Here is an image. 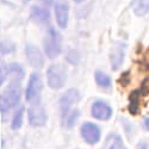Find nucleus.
<instances>
[{
	"label": "nucleus",
	"instance_id": "obj_17",
	"mask_svg": "<svg viewBox=\"0 0 149 149\" xmlns=\"http://www.w3.org/2000/svg\"><path fill=\"white\" fill-rule=\"evenodd\" d=\"M94 78H95V82L99 87H102V88H110L111 87V78L106 73L97 70L94 74Z\"/></svg>",
	"mask_w": 149,
	"mask_h": 149
},
{
	"label": "nucleus",
	"instance_id": "obj_23",
	"mask_svg": "<svg viewBox=\"0 0 149 149\" xmlns=\"http://www.w3.org/2000/svg\"><path fill=\"white\" fill-rule=\"evenodd\" d=\"M143 124H144V128H146L147 130H149V118H144Z\"/></svg>",
	"mask_w": 149,
	"mask_h": 149
},
{
	"label": "nucleus",
	"instance_id": "obj_20",
	"mask_svg": "<svg viewBox=\"0 0 149 149\" xmlns=\"http://www.w3.org/2000/svg\"><path fill=\"white\" fill-rule=\"evenodd\" d=\"M6 77H7V66L0 60V86L5 82Z\"/></svg>",
	"mask_w": 149,
	"mask_h": 149
},
{
	"label": "nucleus",
	"instance_id": "obj_1",
	"mask_svg": "<svg viewBox=\"0 0 149 149\" xmlns=\"http://www.w3.org/2000/svg\"><path fill=\"white\" fill-rule=\"evenodd\" d=\"M80 100V92L77 88L67 90L60 98V110L62 125L67 129L74 127L78 117L80 116L77 104Z\"/></svg>",
	"mask_w": 149,
	"mask_h": 149
},
{
	"label": "nucleus",
	"instance_id": "obj_21",
	"mask_svg": "<svg viewBox=\"0 0 149 149\" xmlns=\"http://www.w3.org/2000/svg\"><path fill=\"white\" fill-rule=\"evenodd\" d=\"M127 77H128V72H125L123 74V75L120 77V79H119V84H123V85H127L130 80L129 79H127Z\"/></svg>",
	"mask_w": 149,
	"mask_h": 149
},
{
	"label": "nucleus",
	"instance_id": "obj_5",
	"mask_svg": "<svg viewBox=\"0 0 149 149\" xmlns=\"http://www.w3.org/2000/svg\"><path fill=\"white\" fill-rule=\"evenodd\" d=\"M43 88V81L38 73H32L30 75L26 90H25V99L30 104L41 103V92Z\"/></svg>",
	"mask_w": 149,
	"mask_h": 149
},
{
	"label": "nucleus",
	"instance_id": "obj_9",
	"mask_svg": "<svg viewBox=\"0 0 149 149\" xmlns=\"http://www.w3.org/2000/svg\"><path fill=\"white\" fill-rule=\"evenodd\" d=\"M91 113L95 119H100V120H107L112 117V107H111L107 103L105 102H94L92 104L91 109Z\"/></svg>",
	"mask_w": 149,
	"mask_h": 149
},
{
	"label": "nucleus",
	"instance_id": "obj_16",
	"mask_svg": "<svg viewBox=\"0 0 149 149\" xmlns=\"http://www.w3.org/2000/svg\"><path fill=\"white\" fill-rule=\"evenodd\" d=\"M140 95L141 91H134L129 95V111L131 115H137L140 110Z\"/></svg>",
	"mask_w": 149,
	"mask_h": 149
},
{
	"label": "nucleus",
	"instance_id": "obj_24",
	"mask_svg": "<svg viewBox=\"0 0 149 149\" xmlns=\"http://www.w3.org/2000/svg\"><path fill=\"white\" fill-rule=\"evenodd\" d=\"M139 149H148V146H147V143H144V142L140 143V144H139Z\"/></svg>",
	"mask_w": 149,
	"mask_h": 149
},
{
	"label": "nucleus",
	"instance_id": "obj_10",
	"mask_svg": "<svg viewBox=\"0 0 149 149\" xmlns=\"http://www.w3.org/2000/svg\"><path fill=\"white\" fill-rule=\"evenodd\" d=\"M55 18L61 29H66L69 18V5L66 1H58L55 4Z\"/></svg>",
	"mask_w": 149,
	"mask_h": 149
},
{
	"label": "nucleus",
	"instance_id": "obj_8",
	"mask_svg": "<svg viewBox=\"0 0 149 149\" xmlns=\"http://www.w3.org/2000/svg\"><path fill=\"white\" fill-rule=\"evenodd\" d=\"M25 54H26L28 62L30 63L31 67H33L36 69H40V68L43 67V65H44V56H43L42 52L36 45L28 44L26 48H25Z\"/></svg>",
	"mask_w": 149,
	"mask_h": 149
},
{
	"label": "nucleus",
	"instance_id": "obj_26",
	"mask_svg": "<svg viewBox=\"0 0 149 149\" xmlns=\"http://www.w3.org/2000/svg\"><path fill=\"white\" fill-rule=\"evenodd\" d=\"M147 69H149V61H148V65H147Z\"/></svg>",
	"mask_w": 149,
	"mask_h": 149
},
{
	"label": "nucleus",
	"instance_id": "obj_6",
	"mask_svg": "<svg viewBox=\"0 0 149 149\" xmlns=\"http://www.w3.org/2000/svg\"><path fill=\"white\" fill-rule=\"evenodd\" d=\"M28 118H29V124L33 128H40L45 125L48 116L44 106L41 103L31 104V106L28 110Z\"/></svg>",
	"mask_w": 149,
	"mask_h": 149
},
{
	"label": "nucleus",
	"instance_id": "obj_11",
	"mask_svg": "<svg viewBox=\"0 0 149 149\" xmlns=\"http://www.w3.org/2000/svg\"><path fill=\"white\" fill-rule=\"evenodd\" d=\"M124 56H125V44L124 43H118L113 47L110 54V61H111V67L113 70H117L124 61Z\"/></svg>",
	"mask_w": 149,
	"mask_h": 149
},
{
	"label": "nucleus",
	"instance_id": "obj_19",
	"mask_svg": "<svg viewBox=\"0 0 149 149\" xmlns=\"http://www.w3.org/2000/svg\"><path fill=\"white\" fill-rule=\"evenodd\" d=\"M16 50V45L10 41H0V54L6 55Z\"/></svg>",
	"mask_w": 149,
	"mask_h": 149
},
{
	"label": "nucleus",
	"instance_id": "obj_7",
	"mask_svg": "<svg viewBox=\"0 0 149 149\" xmlns=\"http://www.w3.org/2000/svg\"><path fill=\"white\" fill-rule=\"evenodd\" d=\"M80 134L82 136V139L85 140V142L88 144H97L100 141V137H102L100 128L97 124L91 123V122H86L82 124Z\"/></svg>",
	"mask_w": 149,
	"mask_h": 149
},
{
	"label": "nucleus",
	"instance_id": "obj_18",
	"mask_svg": "<svg viewBox=\"0 0 149 149\" xmlns=\"http://www.w3.org/2000/svg\"><path fill=\"white\" fill-rule=\"evenodd\" d=\"M24 111H25V107H24V106H20L18 110L15 111L13 118H12V123H11V128H12V130H18V129L23 125Z\"/></svg>",
	"mask_w": 149,
	"mask_h": 149
},
{
	"label": "nucleus",
	"instance_id": "obj_2",
	"mask_svg": "<svg viewBox=\"0 0 149 149\" xmlns=\"http://www.w3.org/2000/svg\"><path fill=\"white\" fill-rule=\"evenodd\" d=\"M61 43H62L61 33L54 28H49L43 41L44 53L49 58H55L61 54V50H62Z\"/></svg>",
	"mask_w": 149,
	"mask_h": 149
},
{
	"label": "nucleus",
	"instance_id": "obj_25",
	"mask_svg": "<svg viewBox=\"0 0 149 149\" xmlns=\"http://www.w3.org/2000/svg\"><path fill=\"white\" fill-rule=\"evenodd\" d=\"M74 1H75V3H78V4H79V3H82V1H85V0H74Z\"/></svg>",
	"mask_w": 149,
	"mask_h": 149
},
{
	"label": "nucleus",
	"instance_id": "obj_3",
	"mask_svg": "<svg viewBox=\"0 0 149 149\" xmlns=\"http://www.w3.org/2000/svg\"><path fill=\"white\" fill-rule=\"evenodd\" d=\"M20 102L19 82H12L8 87L0 94V112H7Z\"/></svg>",
	"mask_w": 149,
	"mask_h": 149
},
{
	"label": "nucleus",
	"instance_id": "obj_12",
	"mask_svg": "<svg viewBox=\"0 0 149 149\" xmlns=\"http://www.w3.org/2000/svg\"><path fill=\"white\" fill-rule=\"evenodd\" d=\"M31 17L33 20L41 24H47L50 20V12L45 7L41 6H32L31 7Z\"/></svg>",
	"mask_w": 149,
	"mask_h": 149
},
{
	"label": "nucleus",
	"instance_id": "obj_22",
	"mask_svg": "<svg viewBox=\"0 0 149 149\" xmlns=\"http://www.w3.org/2000/svg\"><path fill=\"white\" fill-rule=\"evenodd\" d=\"M41 1L47 6H52L54 4V0H41Z\"/></svg>",
	"mask_w": 149,
	"mask_h": 149
},
{
	"label": "nucleus",
	"instance_id": "obj_14",
	"mask_svg": "<svg viewBox=\"0 0 149 149\" xmlns=\"http://www.w3.org/2000/svg\"><path fill=\"white\" fill-rule=\"evenodd\" d=\"M131 8L136 16L143 17L149 12V0H132Z\"/></svg>",
	"mask_w": 149,
	"mask_h": 149
},
{
	"label": "nucleus",
	"instance_id": "obj_4",
	"mask_svg": "<svg viewBox=\"0 0 149 149\" xmlns=\"http://www.w3.org/2000/svg\"><path fill=\"white\" fill-rule=\"evenodd\" d=\"M67 81V69L63 65H52L47 70V82L53 90H60Z\"/></svg>",
	"mask_w": 149,
	"mask_h": 149
},
{
	"label": "nucleus",
	"instance_id": "obj_13",
	"mask_svg": "<svg viewBox=\"0 0 149 149\" xmlns=\"http://www.w3.org/2000/svg\"><path fill=\"white\" fill-rule=\"evenodd\" d=\"M104 149H127V147L119 135L111 134L107 136L106 142L104 144Z\"/></svg>",
	"mask_w": 149,
	"mask_h": 149
},
{
	"label": "nucleus",
	"instance_id": "obj_15",
	"mask_svg": "<svg viewBox=\"0 0 149 149\" xmlns=\"http://www.w3.org/2000/svg\"><path fill=\"white\" fill-rule=\"evenodd\" d=\"M7 74L12 77V82H20V80L24 78V68L15 62L7 66Z\"/></svg>",
	"mask_w": 149,
	"mask_h": 149
}]
</instances>
